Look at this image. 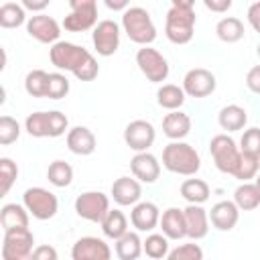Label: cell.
Returning a JSON list of instances; mask_svg holds the SVG:
<instances>
[{
	"label": "cell",
	"instance_id": "f35d334b",
	"mask_svg": "<svg viewBox=\"0 0 260 260\" xmlns=\"http://www.w3.org/2000/svg\"><path fill=\"white\" fill-rule=\"evenodd\" d=\"M67 93H69V79H67L63 73H59V71L49 73L45 98H49V100H61V98H65Z\"/></svg>",
	"mask_w": 260,
	"mask_h": 260
},
{
	"label": "cell",
	"instance_id": "484cf974",
	"mask_svg": "<svg viewBox=\"0 0 260 260\" xmlns=\"http://www.w3.org/2000/svg\"><path fill=\"white\" fill-rule=\"evenodd\" d=\"M28 211L24 205L20 203H6L0 209V225L6 230H14V228H28Z\"/></svg>",
	"mask_w": 260,
	"mask_h": 260
},
{
	"label": "cell",
	"instance_id": "9a60e30c",
	"mask_svg": "<svg viewBox=\"0 0 260 260\" xmlns=\"http://www.w3.org/2000/svg\"><path fill=\"white\" fill-rule=\"evenodd\" d=\"M130 171H132L134 179H138L140 183L152 185L160 177V162L154 154H150L148 150H142V152H136L132 156Z\"/></svg>",
	"mask_w": 260,
	"mask_h": 260
},
{
	"label": "cell",
	"instance_id": "f907efd6",
	"mask_svg": "<svg viewBox=\"0 0 260 260\" xmlns=\"http://www.w3.org/2000/svg\"><path fill=\"white\" fill-rule=\"evenodd\" d=\"M104 4H106L110 10H114V12H120V10H126V8H128L130 0H104Z\"/></svg>",
	"mask_w": 260,
	"mask_h": 260
},
{
	"label": "cell",
	"instance_id": "5bb4252c",
	"mask_svg": "<svg viewBox=\"0 0 260 260\" xmlns=\"http://www.w3.org/2000/svg\"><path fill=\"white\" fill-rule=\"evenodd\" d=\"M71 258L73 260H110L112 258V250L102 238L83 236L73 244Z\"/></svg>",
	"mask_w": 260,
	"mask_h": 260
},
{
	"label": "cell",
	"instance_id": "836d02e7",
	"mask_svg": "<svg viewBox=\"0 0 260 260\" xmlns=\"http://www.w3.org/2000/svg\"><path fill=\"white\" fill-rule=\"evenodd\" d=\"M142 252L152 260L167 258V254H169V238L165 234H148L146 240H142Z\"/></svg>",
	"mask_w": 260,
	"mask_h": 260
},
{
	"label": "cell",
	"instance_id": "ffe728a7",
	"mask_svg": "<svg viewBox=\"0 0 260 260\" xmlns=\"http://www.w3.org/2000/svg\"><path fill=\"white\" fill-rule=\"evenodd\" d=\"M67 148L77 154V156H89L95 146H98V140H95V134L87 128V126H73L67 130Z\"/></svg>",
	"mask_w": 260,
	"mask_h": 260
},
{
	"label": "cell",
	"instance_id": "4dcf8cb0",
	"mask_svg": "<svg viewBox=\"0 0 260 260\" xmlns=\"http://www.w3.org/2000/svg\"><path fill=\"white\" fill-rule=\"evenodd\" d=\"M185 91H183V87H179V85H175V83H162L160 87H158V91H156V102H158V106L160 108H165V110H181V106L185 104Z\"/></svg>",
	"mask_w": 260,
	"mask_h": 260
},
{
	"label": "cell",
	"instance_id": "ab89813d",
	"mask_svg": "<svg viewBox=\"0 0 260 260\" xmlns=\"http://www.w3.org/2000/svg\"><path fill=\"white\" fill-rule=\"evenodd\" d=\"M20 136V124L12 116H0V146L14 144Z\"/></svg>",
	"mask_w": 260,
	"mask_h": 260
},
{
	"label": "cell",
	"instance_id": "d6a6232c",
	"mask_svg": "<svg viewBox=\"0 0 260 260\" xmlns=\"http://www.w3.org/2000/svg\"><path fill=\"white\" fill-rule=\"evenodd\" d=\"M24 22H26V10L22 8V4L6 2L0 6V26L2 28H18Z\"/></svg>",
	"mask_w": 260,
	"mask_h": 260
},
{
	"label": "cell",
	"instance_id": "816d5d0a",
	"mask_svg": "<svg viewBox=\"0 0 260 260\" xmlns=\"http://www.w3.org/2000/svg\"><path fill=\"white\" fill-rule=\"evenodd\" d=\"M171 6H177V8H193L195 6V0H171Z\"/></svg>",
	"mask_w": 260,
	"mask_h": 260
},
{
	"label": "cell",
	"instance_id": "8fae6325",
	"mask_svg": "<svg viewBox=\"0 0 260 260\" xmlns=\"http://www.w3.org/2000/svg\"><path fill=\"white\" fill-rule=\"evenodd\" d=\"M215 75L209 71V69H203V67H193L185 73L183 77V91L185 95L189 98H207L215 91Z\"/></svg>",
	"mask_w": 260,
	"mask_h": 260
},
{
	"label": "cell",
	"instance_id": "3957f363",
	"mask_svg": "<svg viewBox=\"0 0 260 260\" xmlns=\"http://www.w3.org/2000/svg\"><path fill=\"white\" fill-rule=\"evenodd\" d=\"M122 30L126 37L136 43V45H150L156 39V26L148 14L146 8L142 6H130L122 10Z\"/></svg>",
	"mask_w": 260,
	"mask_h": 260
},
{
	"label": "cell",
	"instance_id": "7402d4cb",
	"mask_svg": "<svg viewBox=\"0 0 260 260\" xmlns=\"http://www.w3.org/2000/svg\"><path fill=\"white\" fill-rule=\"evenodd\" d=\"M158 225L162 230V234L169 240H181L185 238V217H183V209L179 207H169L160 213L158 217Z\"/></svg>",
	"mask_w": 260,
	"mask_h": 260
},
{
	"label": "cell",
	"instance_id": "9c48e42d",
	"mask_svg": "<svg viewBox=\"0 0 260 260\" xmlns=\"http://www.w3.org/2000/svg\"><path fill=\"white\" fill-rule=\"evenodd\" d=\"M120 24L116 20H100L95 22V26L91 28V43L98 55L102 57H110L118 51L120 47Z\"/></svg>",
	"mask_w": 260,
	"mask_h": 260
},
{
	"label": "cell",
	"instance_id": "4fadbf2b",
	"mask_svg": "<svg viewBox=\"0 0 260 260\" xmlns=\"http://www.w3.org/2000/svg\"><path fill=\"white\" fill-rule=\"evenodd\" d=\"M154 138H156V130L148 120H132L124 128V142L134 152L148 150L154 144Z\"/></svg>",
	"mask_w": 260,
	"mask_h": 260
},
{
	"label": "cell",
	"instance_id": "7a4b0ae2",
	"mask_svg": "<svg viewBox=\"0 0 260 260\" xmlns=\"http://www.w3.org/2000/svg\"><path fill=\"white\" fill-rule=\"evenodd\" d=\"M162 167L181 177H193L201 169V156L197 148L183 140H171L162 148Z\"/></svg>",
	"mask_w": 260,
	"mask_h": 260
},
{
	"label": "cell",
	"instance_id": "603a6c76",
	"mask_svg": "<svg viewBox=\"0 0 260 260\" xmlns=\"http://www.w3.org/2000/svg\"><path fill=\"white\" fill-rule=\"evenodd\" d=\"M217 122L221 126V130L225 132H238L246 126L248 122V112L238 106V104H230V106H223L217 114Z\"/></svg>",
	"mask_w": 260,
	"mask_h": 260
},
{
	"label": "cell",
	"instance_id": "e0dca14e",
	"mask_svg": "<svg viewBox=\"0 0 260 260\" xmlns=\"http://www.w3.org/2000/svg\"><path fill=\"white\" fill-rule=\"evenodd\" d=\"M110 195L112 199L120 205V207H132L136 201H140L142 197V185L138 179L134 177H120L112 183V189H110Z\"/></svg>",
	"mask_w": 260,
	"mask_h": 260
},
{
	"label": "cell",
	"instance_id": "30bf717a",
	"mask_svg": "<svg viewBox=\"0 0 260 260\" xmlns=\"http://www.w3.org/2000/svg\"><path fill=\"white\" fill-rule=\"evenodd\" d=\"M73 207H75V213L81 219L100 223V219L110 209V197L102 191H85V193L77 195Z\"/></svg>",
	"mask_w": 260,
	"mask_h": 260
},
{
	"label": "cell",
	"instance_id": "7c38bea8",
	"mask_svg": "<svg viewBox=\"0 0 260 260\" xmlns=\"http://www.w3.org/2000/svg\"><path fill=\"white\" fill-rule=\"evenodd\" d=\"M26 32L39 41V43H45V45H53L59 41L61 37V24L49 16V14H43V12H37L32 16L26 18Z\"/></svg>",
	"mask_w": 260,
	"mask_h": 260
},
{
	"label": "cell",
	"instance_id": "1f68e13d",
	"mask_svg": "<svg viewBox=\"0 0 260 260\" xmlns=\"http://www.w3.org/2000/svg\"><path fill=\"white\" fill-rule=\"evenodd\" d=\"M47 179H49V183H51L53 187H59V189L69 187L71 181H73V167H71L69 162L57 158V160H53V162L49 165V169H47Z\"/></svg>",
	"mask_w": 260,
	"mask_h": 260
},
{
	"label": "cell",
	"instance_id": "7bdbcfd3",
	"mask_svg": "<svg viewBox=\"0 0 260 260\" xmlns=\"http://www.w3.org/2000/svg\"><path fill=\"white\" fill-rule=\"evenodd\" d=\"M240 152H250V154H260V130L256 126L244 130L240 138Z\"/></svg>",
	"mask_w": 260,
	"mask_h": 260
},
{
	"label": "cell",
	"instance_id": "4316f807",
	"mask_svg": "<svg viewBox=\"0 0 260 260\" xmlns=\"http://www.w3.org/2000/svg\"><path fill=\"white\" fill-rule=\"evenodd\" d=\"M98 22V10L93 12H85V10H71L61 26L67 30V32H85V30H91Z\"/></svg>",
	"mask_w": 260,
	"mask_h": 260
},
{
	"label": "cell",
	"instance_id": "52a82bcc",
	"mask_svg": "<svg viewBox=\"0 0 260 260\" xmlns=\"http://www.w3.org/2000/svg\"><path fill=\"white\" fill-rule=\"evenodd\" d=\"M35 246V236L28 228H14L4 232L0 256L4 260H26L30 258Z\"/></svg>",
	"mask_w": 260,
	"mask_h": 260
},
{
	"label": "cell",
	"instance_id": "ba28073f",
	"mask_svg": "<svg viewBox=\"0 0 260 260\" xmlns=\"http://www.w3.org/2000/svg\"><path fill=\"white\" fill-rule=\"evenodd\" d=\"M136 65L142 71V75L148 81H152V83H162L169 77V63H167V59L162 57V53H158L150 45H142L136 51Z\"/></svg>",
	"mask_w": 260,
	"mask_h": 260
},
{
	"label": "cell",
	"instance_id": "b9f144b4",
	"mask_svg": "<svg viewBox=\"0 0 260 260\" xmlns=\"http://www.w3.org/2000/svg\"><path fill=\"white\" fill-rule=\"evenodd\" d=\"M47 116H49V138H59L69 130V120L63 112L51 110L47 112Z\"/></svg>",
	"mask_w": 260,
	"mask_h": 260
},
{
	"label": "cell",
	"instance_id": "d590c367",
	"mask_svg": "<svg viewBox=\"0 0 260 260\" xmlns=\"http://www.w3.org/2000/svg\"><path fill=\"white\" fill-rule=\"evenodd\" d=\"M258 167H260V154L240 152V160H238V167L232 177H236L238 181H250L256 177Z\"/></svg>",
	"mask_w": 260,
	"mask_h": 260
},
{
	"label": "cell",
	"instance_id": "f5cc1de1",
	"mask_svg": "<svg viewBox=\"0 0 260 260\" xmlns=\"http://www.w3.org/2000/svg\"><path fill=\"white\" fill-rule=\"evenodd\" d=\"M6 61H8V57H6V51H4V47L0 45V73L4 71V67H6Z\"/></svg>",
	"mask_w": 260,
	"mask_h": 260
},
{
	"label": "cell",
	"instance_id": "d4e9b609",
	"mask_svg": "<svg viewBox=\"0 0 260 260\" xmlns=\"http://www.w3.org/2000/svg\"><path fill=\"white\" fill-rule=\"evenodd\" d=\"M116 242V256L120 260H136L142 254V240L138 236V232H124L120 238L114 240Z\"/></svg>",
	"mask_w": 260,
	"mask_h": 260
},
{
	"label": "cell",
	"instance_id": "bcb514c9",
	"mask_svg": "<svg viewBox=\"0 0 260 260\" xmlns=\"http://www.w3.org/2000/svg\"><path fill=\"white\" fill-rule=\"evenodd\" d=\"M203 4L207 10L217 12V14H223L232 8V0H203Z\"/></svg>",
	"mask_w": 260,
	"mask_h": 260
},
{
	"label": "cell",
	"instance_id": "ee69618b",
	"mask_svg": "<svg viewBox=\"0 0 260 260\" xmlns=\"http://www.w3.org/2000/svg\"><path fill=\"white\" fill-rule=\"evenodd\" d=\"M246 87L252 93H258L260 91V65H254L248 71V75H246Z\"/></svg>",
	"mask_w": 260,
	"mask_h": 260
},
{
	"label": "cell",
	"instance_id": "8d00e7d4",
	"mask_svg": "<svg viewBox=\"0 0 260 260\" xmlns=\"http://www.w3.org/2000/svg\"><path fill=\"white\" fill-rule=\"evenodd\" d=\"M16 177H18V165L8 156H0V199L8 195V191L16 183Z\"/></svg>",
	"mask_w": 260,
	"mask_h": 260
},
{
	"label": "cell",
	"instance_id": "8992f818",
	"mask_svg": "<svg viewBox=\"0 0 260 260\" xmlns=\"http://www.w3.org/2000/svg\"><path fill=\"white\" fill-rule=\"evenodd\" d=\"M209 152H211V158H213L217 171H221L225 175H234L238 160H240V148L232 136L215 134L209 140Z\"/></svg>",
	"mask_w": 260,
	"mask_h": 260
},
{
	"label": "cell",
	"instance_id": "5b68a950",
	"mask_svg": "<svg viewBox=\"0 0 260 260\" xmlns=\"http://www.w3.org/2000/svg\"><path fill=\"white\" fill-rule=\"evenodd\" d=\"M22 205L26 207L28 215H32L39 221H47L57 215L59 211V199L53 191L45 187H30L22 195Z\"/></svg>",
	"mask_w": 260,
	"mask_h": 260
},
{
	"label": "cell",
	"instance_id": "681fc988",
	"mask_svg": "<svg viewBox=\"0 0 260 260\" xmlns=\"http://www.w3.org/2000/svg\"><path fill=\"white\" fill-rule=\"evenodd\" d=\"M258 12H260V2L250 4V8H248V22H250V26H252L254 30H258V28H260V22H258Z\"/></svg>",
	"mask_w": 260,
	"mask_h": 260
},
{
	"label": "cell",
	"instance_id": "f546056e",
	"mask_svg": "<svg viewBox=\"0 0 260 260\" xmlns=\"http://www.w3.org/2000/svg\"><path fill=\"white\" fill-rule=\"evenodd\" d=\"M215 35L219 41L232 45L244 39V22L236 16H225L215 24Z\"/></svg>",
	"mask_w": 260,
	"mask_h": 260
},
{
	"label": "cell",
	"instance_id": "2e32d148",
	"mask_svg": "<svg viewBox=\"0 0 260 260\" xmlns=\"http://www.w3.org/2000/svg\"><path fill=\"white\" fill-rule=\"evenodd\" d=\"M185 217V238L191 240H203L209 232V217L207 211L199 203H189L183 209Z\"/></svg>",
	"mask_w": 260,
	"mask_h": 260
},
{
	"label": "cell",
	"instance_id": "74e56055",
	"mask_svg": "<svg viewBox=\"0 0 260 260\" xmlns=\"http://www.w3.org/2000/svg\"><path fill=\"white\" fill-rule=\"evenodd\" d=\"M24 130L32 138H49V116L47 112H32L24 120Z\"/></svg>",
	"mask_w": 260,
	"mask_h": 260
},
{
	"label": "cell",
	"instance_id": "277c9868",
	"mask_svg": "<svg viewBox=\"0 0 260 260\" xmlns=\"http://www.w3.org/2000/svg\"><path fill=\"white\" fill-rule=\"evenodd\" d=\"M165 35L173 45H187L195 35V10L171 6L165 18Z\"/></svg>",
	"mask_w": 260,
	"mask_h": 260
},
{
	"label": "cell",
	"instance_id": "f6af8a7d",
	"mask_svg": "<svg viewBox=\"0 0 260 260\" xmlns=\"http://www.w3.org/2000/svg\"><path fill=\"white\" fill-rule=\"evenodd\" d=\"M30 258L35 260H57V250L51 246H37L30 252Z\"/></svg>",
	"mask_w": 260,
	"mask_h": 260
},
{
	"label": "cell",
	"instance_id": "cb8c5ba5",
	"mask_svg": "<svg viewBox=\"0 0 260 260\" xmlns=\"http://www.w3.org/2000/svg\"><path fill=\"white\" fill-rule=\"evenodd\" d=\"M234 203L240 211H254L260 205V187L250 181H242L234 191Z\"/></svg>",
	"mask_w": 260,
	"mask_h": 260
},
{
	"label": "cell",
	"instance_id": "83f0119b",
	"mask_svg": "<svg viewBox=\"0 0 260 260\" xmlns=\"http://www.w3.org/2000/svg\"><path fill=\"white\" fill-rule=\"evenodd\" d=\"M100 225H102L104 236L110 240H116L124 232H128V219H126L124 211H120V209H108L106 215L100 219Z\"/></svg>",
	"mask_w": 260,
	"mask_h": 260
},
{
	"label": "cell",
	"instance_id": "44dd1931",
	"mask_svg": "<svg viewBox=\"0 0 260 260\" xmlns=\"http://www.w3.org/2000/svg\"><path fill=\"white\" fill-rule=\"evenodd\" d=\"M191 132V118L181 110H171L162 118V134L171 140H183Z\"/></svg>",
	"mask_w": 260,
	"mask_h": 260
},
{
	"label": "cell",
	"instance_id": "e575fe53",
	"mask_svg": "<svg viewBox=\"0 0 260 260\" xmlns=\"http://www.w3.org/2000/svg\"><path fill=\"white\" fill-rule=\"evenodd\" d=\"M47 81H49V73L47 71L32 69L24 77V91L30 98H45V93H47Z\"/></svg>",
	"mask_w": 260,
	"mask_h": 260
},
{
	"label": "cell",
	"instance_id": "c3c4849f",
	"mask_svg": "<svg viewBox=\"0 0 260 260\" xmlns=\"http://www.w3.org/2000/svg\"><path fill=\"white\" fill-rule=\"evenodd\" d=\"M20 4H22L24 10H30V12H43V10L51 4V0H20Z\"/></svg>",
	"mask_w": 260,
	"mask_h": 260
},
{
	"label": "cell",
	"instance_id": "ac0fdd59",
	"mask_svg": "<svg viewBox=\"0 0 260 260\" xmlns=\"http://www.w3.org/2000/svg\"><path fill=\"white\" fill-rule=\"evenodd\" d=\"M160 209L152 201H136L130 211V223L136 232H152L158 225Z\"/></svg>",
	"mask_w": 260,
	"mask_h": 260
},
{
	"label": "cell",
	"instance_id": "d6986e66",
	"mask_svg": "<svg viewBox=\"0 0 260 260\" xmlns=\"http://www.w3.org/2000/svg\"><path fill=\"white\" fill-rule=\"evenodd\" d=\"M207 217L215 230L230 232L236 228L240 219V209L236 207L234 201H217L215 205H211V211H207Z\"/></svg>",
	"mask_w": 260,
	"mask_h": 260
},
{
	"label": "cell",
	"instance_id": "7dc6e473",
	"mask_svg": "<svg viewBox=\"0 0 260 260\" xmlns=\"http://www.w3.org/2000/svg\"><path fill=\"white\" fill-rule=\"evenodd\" d=\"M69 8L71 10L93 12V10H98V0H69Z\"/></svg>",
	"mask_w": 260,
	"mask_h": 260
},
{
	"label": "cell",
	"instance_id": "6da1fadb",
	"mask_svg": "<svg viewBox=\"0 0 260 260\" xmlns=\"http://www.w3.org/2000/svg\"><path fill=\"white\" fill-rule=\"evenodd\" d=\"M49 59L59 71H71L79 81H93L100 73L95 57L81 45L57 41L49 49Z\"/></svg>",
	"mask_w": 260,
	"mask_h": 260
},
{
	"label": "cell",
	"instance_id": "f1b7e54d",
	"mask_svg": "<svg viewBox=\"0 0 260 260\" xmlns=\"http://www.w3.org/2000/svg\"><path fill=\"white\" fill-rule=\"evenodd\" d=\"M211 195L209 185L203 179H185L181 183V197L187 203H199L203 205Z\"/></svg>",
	"mask_w": 260,
	"mask_h": 260
},
{
	"label": "cell",
	"instance_id": "db71d44e",
	"mask_svg": "<svg viewBox=\"0 0 260 260\" xmlns=\"http://www.w3.org/2000/svg\"><path fill=\"white\" fill-rule=\"evenodd\" d=\"M4 102H6V89H4V85L0 83V106H4Z\"/></svg>",
	"mask_w": 260,
	"mask_h": 260
},
{
	"label": "cell",
	"instance_id": "60d3db41",
	"mask_svg": "<svg viewBox=\"0 0 260 260\" xmlns=\"http://www.w3.org/2000/svg\"><path fill=\"white\" fill-rule=\"evenodd\" d=\"M167 258L169 260H201L203 258V250L197 244H181V246L169 250Z\"/></svg>",
	"mask_w": 260,
	"mask_h": 260
}]
</instances>
